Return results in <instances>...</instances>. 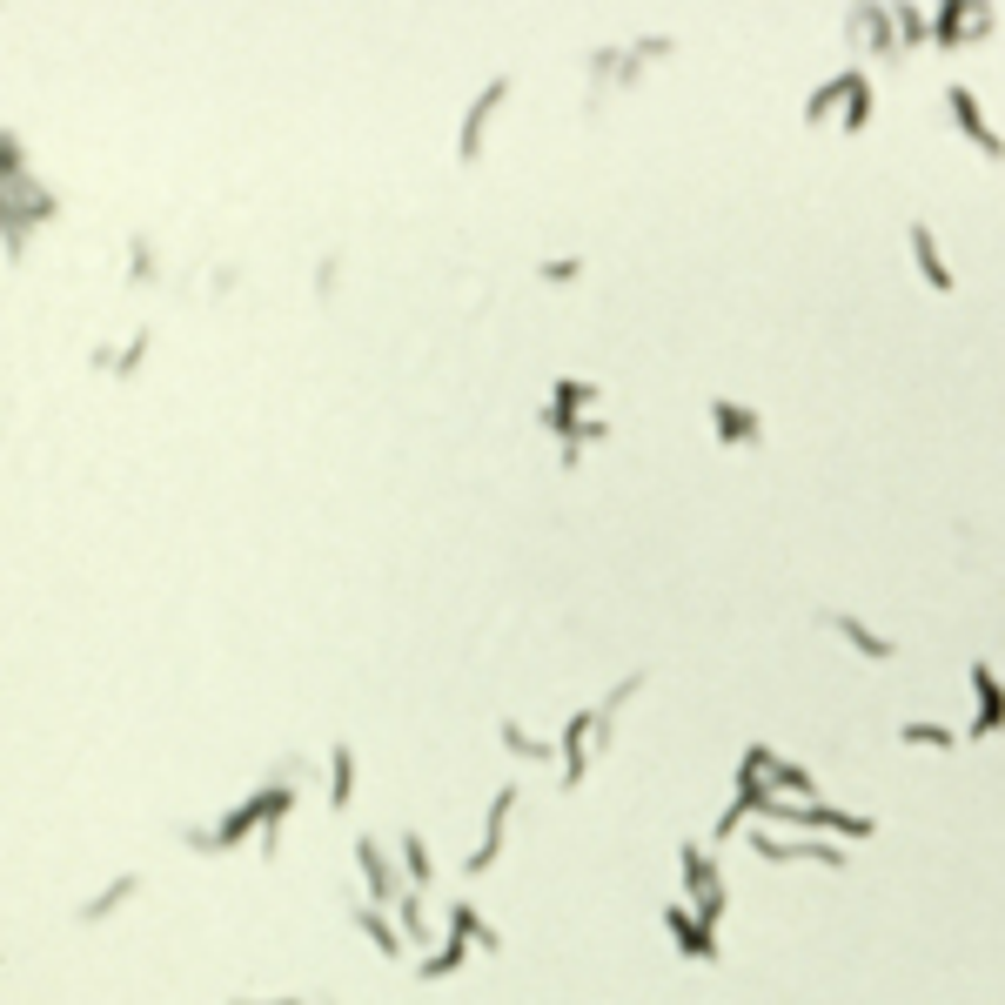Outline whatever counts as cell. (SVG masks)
Instances as JSON below:
<instances>
[{"instance_id":"cell-23","label":"cell","mask_w":1005,"mask_h":1005,"mask_svg":"<svg viewBox=\"0 0 1005 1005\" xmlns=\"http://www.w3.org/2000/svg\"><path fill=\"white\" fill-rule=\"evenodd\" d=\"M543 275H550V282H577V255H563V262H550Z\"/></svg>"},{"instance_id":"cell-13","label":"cell","mask_w":1005,"mask_h":1005,"mask_svg":"<svg viewBox=\"0 0 1005 1005\" xmlns=\"http://www.w3.org/2000/svg\"><path fill=\"white\" fill-rule=\"evenodd\" d=\"M356 925H362L369 938H376V952H382V959H402V938H396V925H389V918H382L376 905H356Z\"/></svg>"},{"instance_id":"cell-8","label":"cell","mask_w":1005,"mask_h":1005,"mask_svg":"<svg viewBox=\"0 0 1005 1005\" xmlns=\"http://www.w3.org/2000/svg\"><path fill=\"white\" fill-rule=\"evenodd\" d=\"M503 94H510V81H490V88L476 94V108H469V121H463V155H476V148H483V121L496 114V101H503Z\"/></svg>"},{"instance_id":"cell-1","label":"cell","mask_w":1005,"mask_h":1005,"mask_svg":"<svg viewBox=\"0 0 1005 1005\" xmlns=\"http://www.w3.org/2000/svg\"><path fill=\"white\" fill-rule=\"evenodd\" d=\"M289 804H295V798L282 791V784H275V791H255V798H248V804H235V811H228V818H222L215 831H188V845H195V851L242 845L248 831H275V825H282V818H289Z\"/></svg>"},{"instance_id":"cell-20","label":"cell","mask_w":1005,"mask_h":1005,"mask_svg":"<svg viewBox=\"0 0 1005 1005\" xmlns=\"http://www.w3.org/2000/svg\"><path fill=\"white\" fill-rule=\"evenodd\" d=\"M898 737H905V744H932V751H952V744H959V731H945V724H905Z\"/></svg>"},{"instance_id":"cell-12","label":"cell","mask_w":1005,"mask_h":1005,"mask_svg":"<svg viewBox=\"0 0 1005 1005\" xmlns=\"http://www.w3.org/2000/svg\"><path fill=\"white\" fill-rule=\"evenodd\" d=\"M349 791H356V751L335 744L329 751V804H349Z\"/></svg>"},{"instance_id":"cell-19","label":"cell","mask_w":1005,"mask_h":1005,"mask_svg":"<svg viewBox=\"0 0 1005 1005\" xmlns=\"http://www.w3.org/2000/svg\"><path fill=\"white\" fill-rule=\"evenodd\" d=\"M463 959H469V945H463V938H449L443 952H429V959H423V979H443V972H456Z\"/></svg>"},{"instance_id":"cell-4","label":"cell","mask_w":1005,"mask_h":1005,"mask_svg":"<svg viewBox=\"0 0 1005 1005\" xmlns=\"http://www.w3.org/2000/svg\"><path fill=\"white\" fill-rule=\"evenodd\" d=\"M945 101H952V121H959V134H972V141L985 148V161H1005V141L985 128V114H979V101H972V88H945Z\"/></svg>"},{"instance_id":"cell-21","label":"cell","mask_w":1005,"mask_h":1005,"mask_svg":"<svg viewBox=\"0 0 1005 1005\" xmlns=\"http://www.w3.org/2000/svg\"><path fill=\"white\" fill-rule=\"evenodd\" d=\"M396 912H402V932H409V945H423V938H429V918H423V898H402Z\"/></svg>"},{"instance_id":"cell-17","label":"cell","mask_w":1005,"mask_h":1005,"mask_svg":"<svg viewBox=\"0 0 1005 1005\" xmlns=\"http://www.w3.org/2000/svg\"><path fill=\"white\" fill-rule=\"evenodd\" d=\"M134 885H141V878H114V885H108V892H94V898H88V905H81V918H88V925H94V918H108V912H114V905H121V898H128V892H134Z\"/></svg>"},{"instance_id":"cell-6","label":"cell","mask_w":1005,"mask_h":1005,"mask_svg":"<svg viewBox=\"0 0 1005 1005\" xmlns=\"http://www.w3.org/2000/svg\"><path fill=\"white\" fill-rule=\"evenodd\" d=\"M356 865H362V885H369V905H389V858H382L376 838H356Z\"/></svg>"},{"instance_id":"cell-7","label":"cell","mask_w":1005,"mask_h":1005,"mask_svg":"<svg viewBox=\"0 0 1005 1005\" xmlns=\"http://www.w3.org/2000/svg\"><path fill=\"white\" fill-rule=\"evenodd\" d=\"M972 684H979V724H972V737H985V731H999L1005 724V691H999V677L992 670H972Z\"/></svg>"},{"instance_id":"cell-22","label":"cell","mask_w":1005,"mask_h":1005,"mask_svg":"<svg viewBox=\"0 0 1005 1005\" xmlns=\"http://www.w3.org/2000/svg\"><path fill=\"white\" fill-rule=\"evenodd\" d=\"M865 121H871V88L858 81V94H851V108H845V134H858Z\"/></svg>"},{"instance_id":"cell-3","label":"cell","mask_w":1005,"mask_h":1005,"mask_svg":"<svg viewBox=\"0 0 1005 1005\" xmlns=\"http://www.w3.org/2000/svg\"><path fill=\"white\" fill-rule=\"evenodd\" d=\"M664 932L677 938V952H684V959H717L711 925H704V918H697L691 905H670V912H664Z\"/></svg>"},{"instance_id":"cell-2","label":"cell","mask_w":1005,"mask_h":1005,"mask_svg":"<svg viewBox=\"0 0 1005 1005\" xmlns=\"http://www.w3.org/2000/svg\"><path fill=\"white\" fill-rule=\"evenodd\" d=\"M751 851L771 858V865H791V858H818V865H845V851L825 845V838H771V831H751Z\"/></svg>"},{"instance_id":"cell-9","label":"cell","mask_w":1005,"mask_h":1005,"mask_svg":"<svg viewBox=\"0 0 1005 1005\" xmlns=\"http://www.w3.org/2000/svg\"><path fill=\"white\" fill-rule=\"evenodd\" d=\"M449 938H463V945H476V952H496V945H503L496 925H483L469 905H449Z\"/></svg>"},{"instance_id":"cell-15","label":"cell","mask_w":1005,"mask_h":1005,"mask_svg":"<svg viewBox=\"0 0 1005 1005\" xmlns=\"http://www.w3.org/2000/svg\"><path fill=\"white\" fill-rule=\"evenodd\" d=\"M858 81H865V74H838V81H825V88H818L811 101H804V114H811V121H825V114L838 108L845 94H858Z\"/></svg>"},{"instance_id":"cell-14","label":"cell","mask_w":1005,"mask_h":1005,"mask_svg":"<svg viewBox=\"0 0 1005 1005\" xmlns=\"http://www.w3.org/2000/svg\"><path fill=\"white\" fill-rule=\"evenodd\" d=\"M831 630H838V637H845L851 650H865V657H892V650H898V644H885V637H871V630L858 624V617H845V610L831 617Z\"/></svg>"},{"instance_id":"cell-18","label":"cell","mask_w":1005,"mask_h":1005,"mask_svg":"<svg viewBox=\"0 0 1005 1005\" xmlns=\"http://www.w3.org/2000/svg\"><path fill=\"white\" fill-rule=\"evenodd\" d=\"M402 865H409V878H416V885H429V871H436V865H429V845L416 838V831H402Z\"/></svg>"},{"instance_id":"cell-10","label":"cell","mask_w":1005,"mask_h":1005,"mask_svg":"<svg viewBox=\"0 0 1005 1005\" xmlns=\"http://www.w3.org/2000/svg\"><path fill=\"white\" fill-rule=\"evenodd\" d=\"M912 255H918V275H925V282H932L938 295L952 289V268L938 262V242H932V228H918V222H912Z\"/></svg>"},{"instance_id":"cell-11","label":"cell","mask_w":1005,"mask_h":1005,"mask_svg":"<svg viewBox=\"0 0 1005 1005\" xmlns=\"http://www.w3.org/2000/svg\"><path fill=\"white\" fill-rule=\"evenodd\" d=\"M711 416H717V436H724V443H758V416H751V409L711 402Z\"/></svg>"},{"instance_id":"cell-16","label":"cell","mask_w":1005,"mask_h":1005,"mask_svg":"<svg viewBox=\"0 0 1005 1005\" xmlns=\"http://www.w3.org/2000/svg\"><path fill=\"white\" fill-rule=\"evenodd\" d=\"M503 744H510L516 758H530V764H543V758H550V751H557V744H536V737L523 731V724H516V717H503Z\"/></svg>"},{"instance_id":"cell-5","label":"cell","mask_w":1005,"mask_h":1005,"mask_svg":"<svg viewBox=\"0 0 1005 1005\" xmlns=\"http://www.w3.org/2000/svg\"><path fill=\"white\" fill-rule=\"evenodd\" d=\"M510 811H516V784H503L490 804V825H483V845L469 851V871H490L496 865V851H503V825H510Z\"/></svg>"}]
</instances>
